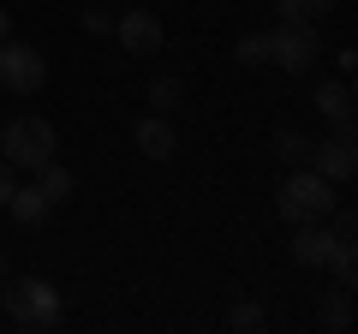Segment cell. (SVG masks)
Instances as JSON below:
<instances>
[{
	"label": "cell",
	"instance_id": "cell-1",
	"mask_svg": "<svg viewBox=\"0 0 358 334\" xmlns=\"http://www.w3.org/2000/svg\"><path fill=\"white\" fill-rule=\"evenodd\" d=\"M329 209H334V185L322 180L317 167H293L281 180V191H275V215L287 227H299V221H329Z\"/></svg>",
	"mask_w": 358,
	"mask_h": 334
},
{
	"label": "cell",
	"instance_id": "cell-2",
	"mask_svg": "<svg viewBox=\"0 0 358 334\" xmlns=\"http://www.w3.org/2000/svg\"><path fill=\"white\" fill-rule=\"evenodd\" d=\"M0 298H6V317L18 322V328H54L60 322V286L42 281V275H6L0 281Z\"/></svg>",
	"mask_w": 358,
	"mask_h": 334
},
{
	"label": "cell",
	"instance_id": "cell-3",
	"mask_svg": "<svg viewBox=\"0 0 358 334\" xmlns=\"http://www.w3.org/2000/svg\"><path fill=\"white\" fill-rule=\"evenodd\" d=\"M0 150H6V161H13V167L36 173L42 161H54L60 138H54V126L42 114H13V119H0Z\"/></svg>",
	"mask_w": 358,
	"mask_h": 334
},
{
	"label": "cell",
	"instance_id": "cell-4",
	"mask_svg": "<svg viewBox=\"0 0 358 334\" xmlns=\"http://www.w3.org/2000/svg\"><path fill=\"white\" fill-rule=\"evenodd\" d=\"M268 60L281 66V72H293V78L317 72V60H322L317 24H310V18H299V24H275V30H268Z\"/></svg>",
	"mask_w": 358,
	"mask_h": 334
},
{
	"label": "cell",
	"instance_id": "cell-5",
	"mask_svg": "<svg viewBox=\"0 0 358 334\" xmlns=\"http://www.w3.org/2000/svg\"><path fill=\"white\" fill-rule=\"evenodd\" d=\"M42 84H48V60H42V48H36V42L6 36V42H0V90H6V96H36Z\"/></svg>",
	"mask_w": 358,
	"mask_h": 334
},
{
	"label": "cell",
	"instance_id": "cell-6",
	"mask_svg": "<svg viewBox=\"0 0 358 334\" xmlns=\"http://www.w3.org/2000/svg\"><path fill=\"white\" fill-rule=\"evenodd\" d=\"M305 167H317L329 185H341V180H352L358 173V150H352V126H334V138H322V143H310V161Z\"/></svg>",
	"mask_w": 358,
	"mask_h": 334
},
{
	"label": "cell",
	"instance_id": "cell-7",
	"mask_svg": "<svg viewBox=\"0 0 358 334\" xmlns=\"http://www.w3.org/2000/svg\"><path fill=\"white\" fill-rule=\"evenodd\" d=\"M287 251H293V263H299V269H329V263L341 257L346 245L334 239V233L322 227V221H299V227H293V239H287Z\"/></svg>",
	"mask_w": 358,
	"mask_h": 334
},
{
	"label": "cell",
	"instance_id": "cell-8",
	"mask_svg": "<svg viewBox=\"0 0 358 334\" xmlns=\"http://www.w3.org/2000/svg\"><path fill=\"white\" fill-rule=\"evenodd\" d=\"M114 36H120V48H126L131 60H150V54H162V18L143 13V6H131V13L114 18Z\"/></svg>",
	"mask_w": 358,
	"mask_h": 334
},
{
	"label": "cell",
	"instance_id": "cell-9",
	"mask_svg": "<svg viewBox=\"0 0 358 334\" xmlns=\"http://www.w3.org/2000/svg\"><path fill=\"white\" fill-rule=\"evenodd\" d=\"M131 143H138L143 161H167V155L179 150V131H173V119H167V114H150V119H138Z\"/></svg>",
	"mask_w": 358,
	"mask_h": 334
},
{
	"label": "cell",
	"instance_id": "cell-10",
	"mask_svg": "<svg viewBox=\"0 0 358 334\" xmlns=\"http://www.w3.org/2000/svg\"><path fill=\"white\" fill-rule=\"evenodd\" d=\"M6 209H13V221H18V227H42V221L54 215V203L36 191V180H30V185H18V191L6 197Z\"/></svg>",
	"mask_w": 358,
	"mask_h": 334
},
{
	"label": "cell",
	"instance_id": "cell-11",
	"mask_svg": "<svg viewBox=\"0 0 358 334\" xmlns=\"http://www.w3.org/2000/svg\"><path fill=\"white\" fill-rule=\"evenodd\" d=\"M310 108L329 114V119H346V114H352V84H346V78H322L317 96H310Z\"/></svg>",
	"mask_w": 358,
	"mask_h": 334
},
{
	"label": "cell",
	"instance_id": "cell-12",
	"mask_svg": "<svg viewBox=\"0 0 358 334\" xmlns=\"http://www.w3.org/2000/svg\"><path fill=\"white\" fill-rule=\"evenodd\" d=\"M143 96H150V108H155V114H173V108L185 102V78H179V72H155Z\"/></svg>",
	"mask_w": 358,
	"mask_h": 334
},
{
	"label": "cell",
	"instance_id": "cell-13",
	"mask_svg": "<svg viewBox=\"0 0 358 334\" xmlns=\"http://www.w3.org/2000/svg\"><path fill=\"white\" fill-rule=\"evenodd\" d=\"M227 328L233 334H263L268 328V310L257 305V298H239V305H227Z\"/></svg>",
	"mask_w": 358,
	"mask_h": 334
},
{
	"label": "cell",
	"instance_id": "cell-14",
	"mask_svg": "<svg viewBox=\"0 0 358 334\" xmlns=\"http://www.w3.org/2000/svg\"><path fill=\"white\" fill-rule=\"evenodd\" d=\"M36 191L48 197V203H66V197H72V173H66L60 161H42L36 167Z\"/></svg>",
	"mask_w": 358,
	"mask_h": 334
},
{
	"label": "cell",
	"instance_id": "cell-15",
	"mask_svg": "<svg viewBox=\"0 0 358 334\" xmlns=\"http://www.w3.org/2000/svg\"><path fill=\"white\" fill-rule=\"evenodd\" d=\"M317 322H322L329 334H341L346 322H352V293H346V286H334V293H329V305L317 310Z\"/></svg>",
	"mask_w": 358,
	"mask_h": 334
},
{
	"label": "cell",
	"instance_id": "cell-16",
	"mask_svg": "<svg viewBox=\"0 0 358 334\" xmlns=\"http://www.w3.org/2000/svg\"><path fill=\"white\" fill-rule=\"evenodd\" d=\"M275 155H281L287 167H305L310 161V138L305 131H275Z\"/></svg>",
	"mask_w": 358,
	"mask_h": 334
},
{
	"label": "cell",
	"instance_id": "cell-17",
	"mask_svg": "<svg viewBox=\"0 0 358 334\" xmlns=\"http://www.w3.org/2000/svg\"><path fill=\"white\" fill-rule=\"evenodd\" d=\"M233 60H239V66H268V30L239 36V42H233Z\"/></svg>",
	"mask_w": 358,
	"mask_h": 334
},
{
	"label": "cell",
	"instance_id": "cell-18",
	"mask_svg": "<svg viewBox=\"0 0 358 334\" xmlns=\"http://www.w3.org/2000/svg\"><path fill=\"white\" fill-rule=\"evenodd\" d=\"M84 36H114V13H102V6H84Z\"/></svg>",
	"mask_w": 358,
	"mask_h": 334
},
{
	"label": "cell",
	"instance_id": "cell-19",
	"mask_svg": "<svg viewBox=\"0 0 358 334\" xmlns=\"http://www.w3.org/2000/svg\"><path fill=\"white\" fill-rule=\"evenodd\" d=\"M299 18H310L305 0H275V24H299Z\"/></svg>",
	"mask_w": 358,
	"mask_h": 334
},
{
	"label": "cell",
	"instance_id": "cell-20",
	"mask_svg": "<svg viewBox=\"0 0 358 334\" xmlns=\"http://www.w3.org/2000/svg\"><path fill=\"white\" fill-rule=\"evenodd\" d=\"M13 191H18V167L0 155V209H6V197H13Z\"/></svg>",
	"mask_w": 358,
	"mask_h": 334
},
{
	"label": "cell",
	"instance_id": "cell-21",
	"mask_svg": "<svg viewBox=\"0 0 358 334\" xmlns=\"http://www.w3.org/2000/svg\"><path fill=\"white\" fill-rule=\"evenodd\" d=\"M334 66H341V78H346V72H352V66H358V48H352V42H346V48L334 54Z\"/></svg>",
	"mask_w": 358,
	"mask_h": 334
},
{
	"label": "cell",
	"instance_id": "cell-22",
	"mask_svg": "<svg viewBox=\"0 0 358 334\" xmlns=\"http://www.w3.org/2000/svg\"><path fill=\"white\" fill-rule=\"evenodd\" d=\"M305 13H310V18H329V13H334V0H305Z\"/></svg>",
	"mask_w": 358,
	"mask_h": 334
},
{
	"label": "cell",
	"instance_id": "cell-23",
	"mask_svg": "<svg viewBox=\"0 0 358 334\" xmlns=\"http://www.w3.org/2000/svg\"><path fill=\"white\" fill-rule=\"evenodd\" d=\"M13 36V13H6V6H0V42Z\"/></svg>",
	"mask_w": 358,
	"mask_h": 334
},
{
	"label": "cell",
	"instance_id": "cell-24",
	"mask_svg": "<svg viewBox=\"0 0 358 334\" xmlns=\"http://www.w3.org/2000/svg\"><path fill=\"white\" fill-rule=\"evenodd\" d=\"M0 281H6V257H0Z\"/></svg>",
	"mask_w": 358,
	"mask_h": 334
}]
</instances>
